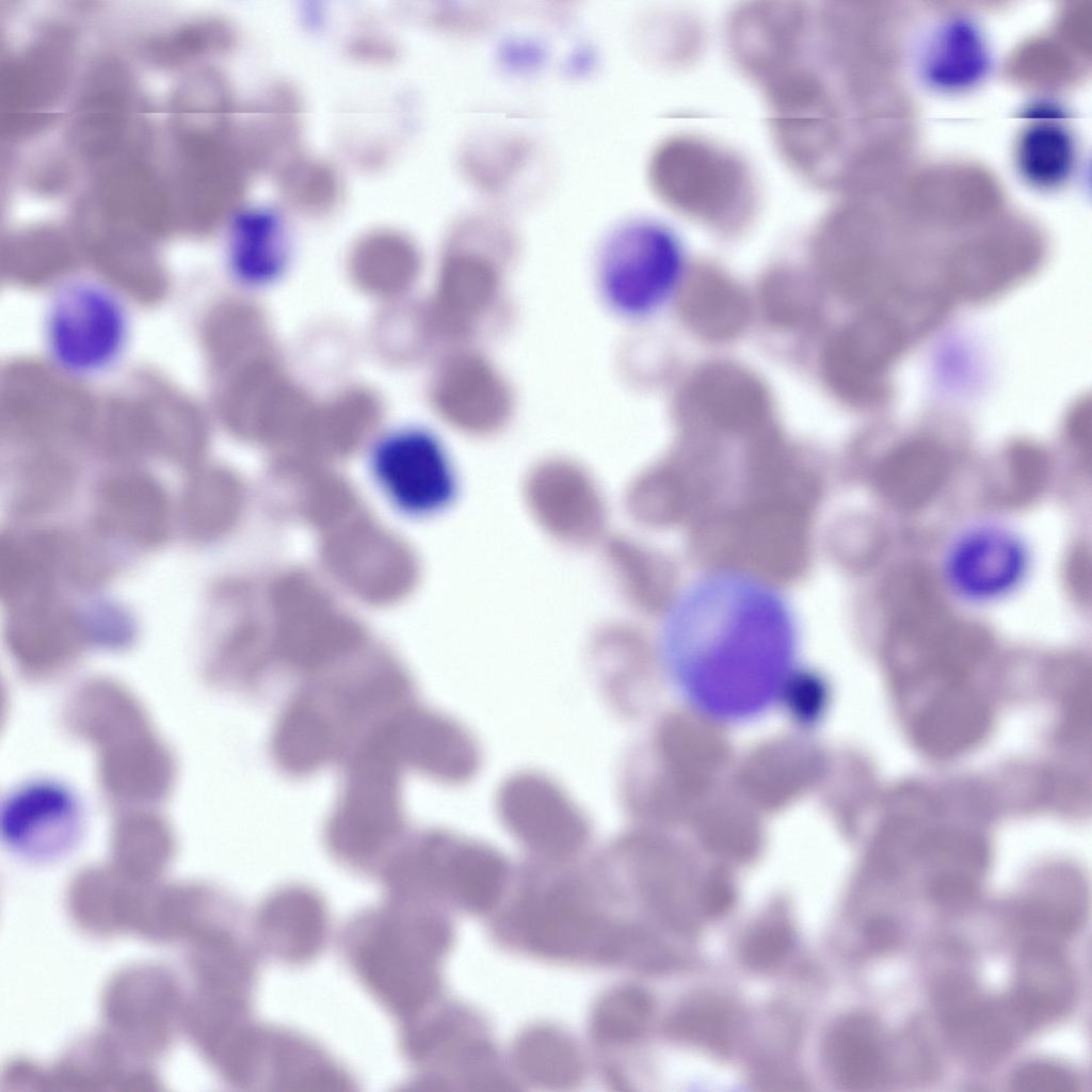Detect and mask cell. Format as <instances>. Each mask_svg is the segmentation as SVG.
Instances as JSON below:
<instances>
[{
	"label": "cell",
	"mask_w": 1092,
	"mask_h": 1092,
	"mask_svg": "<svg viewBox=\"0 0 1092 1092\" xmlns=\"http://www.w3.org/2000/svg\"><path fill=\"white\" fill-rule=\"evenodd\" d=\"M735 900L733 887L725 881L713 880L701 894L703 910L709 915L719 916L726 913Z\"/></svg>",
	"instance_id": "cell-36"
},
{
	"label": "cell",
	"mask_w": 1092,
	"mask_h": 1092,
	"mask_svg": "<svg viewBox=\"0 0 1092 1092\" xmlns=\"http://www.w3.org/2000/svg\"><path fill=\"white\" fill-rule=\"evenodd\" d=\"M1072 965L1054 942L1029 938L1018 953L1010 1003L1024 1029L1050 1024L1074 1006Z\"/></svg>",
	"instance_id": "cell-20"
},
{
	"label": "cell",
	"mask_w": 1092,
	"mask_h": 1092,
	"mask_svg": "<svg viewBox=\"0 0 1092 1092\" xmlns=\"http://www.w3.org/2000/svg\"><path fill=\"white\" fill-rule=\"evenodd\" d=\"M680 294L684 319L700 336L725 340L743 328L749 315L746 299L720 272L709 268L693 271Z\"/></svg>",
	"instance_id": "cell-24"
},
{
	"label": "cell",
	"mask_w": 1092,
	"mask_h": 1092,
	"mask_svg": "<svg viewBox=\"0 0 1092 1092\" xmlns=\"http://www.w3.org/2000/svg\"><path fill=\"white\" fill-rule=\"evenodd\" d=\"M762 304L769 319L783 327H800L816 318L817 290L810 282L793 272H780L766 283Z\"/></svg>",
	"instance_id": "cell-31"
},
{
	"label": "cell",
	"mask_w": 1092,
	"mask_h": 1092,
	"mask_svg": "<svg viewBox=\"0 0 1092 1092\" xmlns=\"http://www.w3.org/2000/svg\"><path fill=\"white\" fill-rule=\"evenodd\" d=\"M793 638L784 619L677 621L667 660L680 693L718 721L752 719L787 692L793 677Z\"/></svg>",
	"instance_id": "cell-1"
},
{
	"label": "cell",
	"mask_w": 1092,
	"mask_h": 1092,
	"mask_svg": "<svg viewBox=\"0 0 1092 1092\" xmlns=\"http://www.w3.org/2000/svg\"><path fill=\"white\" fill-rule=\"evenodd\" d=\"M385 727L407 770L446 785L465 783L479 770L481 754L471 734L417 700L389 713Z\"/></svg>",
	"instance_id": "cell-13"
},
{
	"label": "cell",
	"mask_w": 1092,
	"mask_h": 1092,
	"mask_svg": "<svg viewBox=\"0 0 1092 1092\" xmlns=\"http://www.w3.org/2000/svg\"><path fill=\"white\" fill-rule=\"evenodd\" d=\"M284 263L279 228L273 220L255 216L236 225L227 250V268L235 279L261 285L278 276Z\"/></svg>",
	"instance_id": "cell-28"
},
{
	"label": "cell",
	"mask_w": 1092,
	"mask_h": 1092,
	"mask_svg": "<svg viewBox=\"0 0 1092 1092\" xmlns=\"http://www.w3.org/2000/svg\"><path fill=\"white\" fill-rule=\"evenodd\" d=\"M130 333L124 299L99 279L68 278L47 301L43 344L51 364L70 378L90 379L111 370L124 356Z\"/></svg>",
	"instance_id": "cell-6"
},
{
	"label": "cell",
	"mask_w": 1092,
	"mask_h": 1092,
	"mask_svg": "<svg viewBox=\"0 0 1092 1092\" xmlns=\"http://www.w3.org/2000/svg\"><path fill=\"white\" fill-rule=\"evenodd\" d=\"M925 58L930 83L944 91L974 85L986 73L989 52L978 28L962 18L945 22L934 34Z\"/></svg>",
	"instance_id": "cell-25"
},
{
	"label": "cell",
	"mask_w": 1092,
	"mask_h": 1092,
	"mask_svg": "<svg viewBox=\"0 0 1092 1092\" xmlns=\"http://www.w3.org/2000/svg\"><path fill=\"white\" fill-rule=\"evenodd\" d=\"M936 1009L947 1040L959 1057L974 1067H987L1005 1058L1023 1028L1010 1000L984 996L971 982L951 978L936 993Z\"/></svg>",
	"instance_id": "cell-14"
},
{
	"label": "cell",
	"mask_w": 1092,
	"mask_h": 1092,
	"mask_svg": "<svg viewBox=\"0 0 1092 1092\" xmlns=\"http://www.w3.org/2000/svg\"><path fill=\"white\" fill-rule=\"evenodd\" d=\"M259 949L287 965L314 961L325 948L331 916L324 898L310 886L289 884L267 896L258 909Z\"/></svg>",
	"instance_id": "cell-16"
},
{
	"label": "cell",
	"mask_w": 1092,
	"mask_h": 1092,
	"mask_svg": "<svg viewBox=\"0 0 1092 1092\" xmlns=\"http://www.w3.org/2000/svg\"><path fill=\"white\" fill-rule=\"evenodd\" d=\"M64 722L96 748L99 780L113 800L151 803L172 789L173 757L143 706L122 684L109 678L84 682L68 700Z\"/></svg>",
	"instance_id": "cell-4"
},
{
	"label": "cell",
	"mask_w": 1092,
	"mask_h": 1092,
	"mask_svg": "<svg viewBox=\"0 0 1092 1092\" xmlns=\"http://www.w3.org/2000/svg\"><path fill=\"white\" fill-rule=\"evenodd\" d=\"M793 944L790 927L782 920H767L756 925L744 937L741 954L755 968H769L781 963Z\"/></svg>",
	"instance_id": "cell-34"
},
{
	"label": "cell",
	"mask_w": 1092,
	"mask_h": 1092,
	"mask_svg": "<svg viewBox=\"0 0 1092 1092\" xmlns=\"http://www.w3.org/2000/svg\"><path fill=\"white\" fill-rule=\"evenodd\" d=\"M371 475L399 512L425 516L445 508L455 493V477L439 439L417 427L389 431L373 446Z\"/></svg>",
	"instance_id": "cell-10"
},
{
	"label": "cell",
	"mask_w": 1092,
	"mask_h": 1092,
	"mask_svg": "<svg viewBox=\"0 0 1092 1092\" xmlns=\"http://www.w3.org/2000/svg\"><path fill=\"white\" fill-rule=\"evenodd\" d=\"M1012 1089L1019 1092H1077L1079 1080L1069 1069L1046 1061L1019 1066L1011 1077Z\"/></svg>",
	"instance_id": "cell-35"
},
{
	"label": "cell",
	"mask_w": 1092,
	"mask_h": 1092,
	"mask_svg": "<svg viewBox=\"0 0 1092 1092\" xmlns=\"http://www.w3.org/2000/svg\"><path fill=\"white\" fill-rule=\"evenodd\" d=\"M1076 160L1074 138L1055 121H1038L1026 128L1015 148L1016 167L1031 186L1050 189L1071 176Z\"/></svg>",
	"instance_id": "cell-27"
},
{
	"label": "cell",
	"mask_w": 1092,
	"mask_h": 1092,
	"mask_svg": "<svg viewBox=\"0 0 1092 1092\" xmlns=\"http://www.w3.org/2000/svg\"><path fill=\"white\" fill-rule=\"evenodd\" d=\"M913 327L897 312L882 307L864 312L828 344L823 370L833 390L857 405L880 402L887 394L888 372L912 338Z\"/></svg>",
	"instance_id": "cell-9"
},
{
	"label": "cell",
	"mask_w": 1092,
	"mask_h": 1092,
	"mask_svg": "<svg viewBox=\"0 0 1092 1092\" xmlns=\"http://www.w3.org/2000/svg\"><path fill=\"white\" fill-rule=\"evenodd\" d=\"M416 693L412 678L395 667L310 678L290 696L274 723L272 760L289 777H308L341 761L368 728L416 700Z\"/></svg>",
	"instance_id": "cell-2"
},
{
	"label": "cell",
	"mask_w": 1092,
	"mask_h": 1092,
	"mask_svg": "<svg viewBox=\"0 0 1092 1092\" xmlns=\"http://www.w3.org/2000/svg\"><path fill=\"white\" fill-rule=\"evenodd\" d=\"M679 410L697 420L748 425L766 415L769 399L751 373L734 365L714 364L689 381L680 396Z\"/></svg>",
	"instance_id": "cell-21"
},
{
	"label": "cell",
	"mask_w": 1092,
	"mask_h": 1092,
	"mask_svg": "<svg viewBox=\"0 0 1092 1092\" xmlns=\"http://www.w3.org/2000/svg\"><path fill=\"white\" fill-rule=\"evenodd\" d=\"M98 525L132 544L154 547L164 542L171 525L167 494L151 476L126 471L111 473L95 489Z\"/></svg>",
	"instance_id": "cell-19"
},
{
	"label": "cell",
	"mask_w": 1092,
	"mask_h": 1092,
	"mask_svg": "<svg viewBox=\"0 0 1092 1092\" xmlns=\"http://www.w3.org/2000/svg\"><path fill=\"white\" fill-rule=\"evenodd\" d=\"M1087 893L1082 883L1067 874L1046 876L1026 892L1019 921L1030 937L1054 942L1073 934L1086 913Z\"/></svg>",
	"instance_id": "cell-26"
},
{
	"label": "cell",
	"mask_w": 1092,
	"mask_h": 1092,
	"mask_svg": "<svg viewBox=\"0 0 1092 1092\" xmlns=\"http://www.w3.org/2000/svg\"><path fill=\"white\" fill-rule=\"evenodd\" d=\"M651 186L670 206L716 220L752 200L751 181L733 156L703 142L674 139L660 145L648 167Z\"/></svg>",
	"instance_id": "cell-7"
},
{
	"label": "cell",
	"mask_w": 1092,
	"mask_h": 1092,
	"mask_svg": "<svg viewBox=\"0 0 1092 1092\" xmlns=\"http://www.w3.org/2000/svg\"><path fill=\"white\" fill-rule=\"evenodd\" d=\"M74 486V473L62 464L43 463L18 473L14 502L23 513L43 512L63 502Z\"/></svg>",
	"instance_id": "cell-32"
},
{
	"label": "cell",
	"mask_w": 1092,
	"mask_h": 1092,
	"mask_svg": "<svg viewBox=\"0 0 1092 1092\" xmlns=\"http://www.w3.org/2000/svg\"><path fill=\"white\" fill-rule=\"evenodd\" d=\"M351 1074L310 1038L276 1025H260L253 1045L245 1085L263 1090L354 1089Z\"/></svg>",
	"instance_id": "cell-15"
},
{
	"label": "cell",
	"mask_w": 1092,
	"mask_h": 1092,
	"mask_svg": "<svg viewBox=\"0 0 1092 1092\" xmlns=\"http://www.w3.org/2000/svg\"><path fill=\"white\" fill-rule=\"evenodd\" d=\"M824 1058L834 1079L850 1091H871L892 1075V1058L878 1023L852 1014L833 1026L824 1042Z\"/></svg>",
	"instance_id": "cell-22"
},
{
	"label": "cell",
	"mask_w": 1092,
	"mask_h": 1092,
	"mask_svg": "<svg viewBox=\"0 0 1092 1092\" xmlns=\"http://www.w3.org/2000/svg\"><path fill=\"white\" fill-rule=\"evenodd\" d=\"M500 822L528 847L550 855H566L581 848L590 833L582 809L551 778L537 772H518L498 789Z\"/></svg>",
	"instance_id": "cell-12"
},
{
	"label": "cell",
	"mask_w": 1092,
	"mask_h": 1092,
	"mask_svg": "<svg viewBox=\"0 0 1092 1092\" xmlns=\"http://www.w3.org/2000/svg\"><path fill=\"white\" fill-rule=\"evenodd\" d=\"M444 940L421 903L386 898L348 920L339 947L356 980L400 1023L427 1008Z\"/></svg>",
	"instance_id": "cell-3"
},
{
	"label": "cell",
	"mask_w": 1092,
	"mask_h": 1092,
	"mask_svg": "<svg viewBox=\"0 0 1092 1092\" xmlns=\"http://www.w3.org/2000/svg\"><path fill=\"white\" fill-rule=\"evenodd\" d=\"M1035 251L1021 243L963 250L946 267V289L969 300L987 299L1021 282L1038 266Z\"/></svg>",
	"instance_id": "cell-23"
},
{
	"label": "cell",
	"mask_w": 1092,
	"mask_h": 1092,
	"mask_svg": "<svg viewBox=\"0 0 1092 1092\" xmlns=\"http://www.w3.org/2000/svg\"><path fill=\"white\" fill-rule=\"evenodd\" d=\"M79 824L75 798L65 788L36 783L14 792L1 812V832L17 851L34 858L60 854L74 841Z\"/></svg>",
	"instance_id": "cell-18"
},
{
	"label": "cell",
	"mask_w": 1092,
	"mask_h": 1092,
	"mask_svg": "<svg viewBox=\"0 0 1092 1092\" xmlns=\"http://www.w3.org/2000/svg\"><path fill=\"white\" fill-rule=\"evenodd\" d=\"M730 1014L723 1002L698 998L687 1003L675 1019V1030L682 1038L713 1049H725L730 1037Z\"/></svg>",
	"instance_id": "cell-33"
},
{
	"label": "cell",
	"mask_w": 1092,
	"mask_h": 1092,
	"mask_svg": "<svg viewBox=\"0 0 1092 1092\" xmlns=\"http://www.w3.org/2000/svg\"><path fill=\"white\" fill-rule=\"evenodd\" d=\"M229 502V489L223 475L203 470L193 473L186 484L179 507L183 533L200 542L212 537L223 527Z\"/></svg>",
	"instance_id": "cell-29"
},
{
	"label": "cell",
	"mask_w": 1092,
	"mask_h": 1092,
	"mask_svg": "<svg viewBox=\"0 0 1092 1092\" xmlns=\"http://www.w3.org/2000/svg\"><path fill=\"white\" fill-rule=\"evenodd\" d=\"M1030 567V547L1018 531L1005 523L980 520L965 526L948 542L941 571L956 598L987 606L1013 595Z\"/></svg>",
	"instance_id": "cell-8"
},
{
	"label": "cell",
	"mask_w": 1092,
	"mask_h": 1092,
	"mask_svg": "<svg viewBox=\"0 0 1092 1092\" xmlns=\"http://www.w3.org/2000/svg\"><path fill=\"white\" fill-rule=\"evenodd\" d=\"M680 271L675 238L660 226L633 224L617 231L605 250L603 287L616 309L639 315L664 300Z\"/></svg>",
	"instance_id": "cell-11"
},
{
	"label": "cell",
	"mask_w": 1092,
	"mask_h": 1092,
	"mask_svg": "<svg viewBox=\"0 0 1092 1092\" xmlns=\"http://www.w3.org/2000/svg\"><path fill=\"white\" fill-rule=\"evenodd\" d=\"M5 639L30 675H53L69 667L93 639L92 629L55 597L11 610Z\"/></svg>",
	"instance_id": "cell-17"
},
{
	"label": "cell",
	"mask_w": 1092,
	"mask_h": 1092,
	"mask_svg": "<svg viewBox=\"0 0 1092 1092\" xmlns=\"http://www.w3.org/2000/svg\"><path fill=\"white\" fill-rule=\"evenodd\" d=\"M341 764V785L324 824V844L344 868L376 877L404 837L402 776L407 769L382 722L355 741Z\"/></svg>",
	"instance_id": "cell-5"
},
{
	"label": "cell",
	"mask_w": 1092,
	"mask_h": 1092,
	"mask_svg": "<svg viewBox=\"0 0 1092 1092\" xmlns=\"http://www.w3.org/2000/svg\"><path fill=\"white\" fill-rule=\"evenodd\" d=\"M113 845L117 857L127 865L150 868L167 858L173 849V835L161 817L134 812L116 822Z\"/></svg>",
	"instance_id": "cell-30"
}]
</instances>
